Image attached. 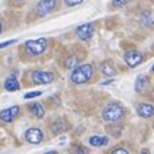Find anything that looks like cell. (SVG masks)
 <instances>
[{
    "mask_svg": "<svg viewBox=\"0 0 154 154\" xmlns=\"http://www.w3.org/2000/svg\"><path fill=\"white\" fill-rule=\"evenodd\" d=\"M0 33H2V23H0Z\"/></svg>",
    "mask_w": 154,
    "mask_h": 154,
    "instance_id": "cb8c5ba5",
    "label": "cell"
},
{
    "mask_svg": "<svg viewBox=\"0 0 154 154\" xmlns=\"http://www.w3.org/2000/svg\"><path fill=\"white\" fill-rule=\"evenodd\" d=\"M93 66L91 64H79V66H75L73 72L70 73V81L73 84H85L91 79L93 76Z\"/></svg>",
    "mask_w": 154,
    "mask_h": 154,
    "instance_id": "6da1fadb",
    "label": "cell"
},
{
    "mask_svg": "<svg viewBox=\"0 0 154 154\" xmlns=\"http://www.w3.org/2000/svg\"><path fill=\"white\" fill-rule=\"evenodd\" d=\"M20 111H21L20 106H11V108H6V109H3V111L0 112V120L5 121V123H11V121H14V120L18 117Z\"/></svg>",
    "mask_w": 154,
    "mask_h": 154,
    "instance_id": "9c48e42d",
    "label": "cell"
},
{
    "mask_svg": "<svg viewBox=\"0 0 154 154\" xmlns=\"http://www.w3.org/2000/svg\"><path fill=\"white\" fill-rule=\"evenodd\" d=\"M111 153H121V154H129V151L126 148H121V147H117V148H112Z\"/></svg>",
    "mask_w": 154,
    "mask_h": 154,
    "instance_id": "ffe728a7",
    "label": "cell"
},
{
    "mask_svg": "<svg viewBox=\"0 0 154 154\" xmlns=\"http://www.w3.org/2000/svg\"><path fill=\"white\" fill-rule=\"evenodd\" d=\"M138 114L142 118H151L154 115V108L151 103H139L138 105Z\"/></svg>",
    "mask_w": 154,
    "mask_h": 154,
    "instance_id": "30bf717a",
    "label": "cell"
},
{
    "mask_svg": "<svg viewBox=\"0 0 154 154\" xmlns=\"http://www.w3.org/2000/svg\"><path fill=\"white\" fill-rule=\"evenodd\" d=\"M127 3H129V0H112V6H115V8H121Z\"/></svg>",
    "mask_w": 154,
    "mask_h": 154,
    "instance_id": "ac0fdd59",
    "label": "cell"
},
{
    "mask_svg": "<svg viewBox=\"0 0 154 154\" xmlns=\"http://www.w3.org/2000/svg\"><path fill=\"white\" fill-rule=\"evenodd\" d=\"M32 79L35 84H50L55 79V75L54 72H50V70H36L33 72Z\"/></svg>",
    "mask_w": 154,
    "mask_h": 154,
    "instance_id": "277c9868",
    "label": "cell"
},
{
    "mask_svg": "<svg viewBox=\"0 0 154 154\" xmlns=\"http://www.w3.org/2000/svg\"><path fill=\"white\" fill-rule=\"evenodd\" d=\"M75 33H76V36H78L79 39H82V41H88V39L94 35V24H91V23L81 24V26L76 27Z\"/></svg>",
    "mask_w": 154,
    "mask_h": 154,
    "instance_id": "8992f818",
    "label": "cell"
},
{
    "mask_svg": "<svg viewBox=\"0 0 154 154\" xmlns=\"http://www.w3.org/2000/svg\"><path fill=\"white\" fill-rule=\"evenodd\" d=\"M142 60H144V55L139 51H136V50H130V51H127L124 54V61H126L130 67H135V66L141 64Z\"/></svg>",
    "mask_w": 154,
    "mask_h": 154,
    "instance_id": "52a82bcc",
    "label": "cell"
},
{
    "mask_svg": "<svg viewBox=\"0 0 154 154\" xmlns=\"http://www.w3.org/2000/svg\"><path fill=\"white\" fill-rule=\"evenodd\" d=\"M63 130H64V126H63L61 121H55V123L52 124V132H54V133H60V132H63Z\"/></svg>",
    "mask_w": 154,
    "mask_h": 154,
    "instance_id": "2e32d148",
    "label": "cell"
},
{
    "mask_svg": "<svg viewBox=\"0 0 154 154\" xmlns=\"http://www.w3.org/2000/svg\"><path fill=\"white\" fill-rule=\"evenodd\" d=\"M24 136H26V141H27L29 144H41L42 139H44V133H42V130L38 129V127H30V129L26 132Z\"/></svg>",
    "mask_w": 154,
    "mask_h": 154,
    "instance_id": "ba28073f",
    "label": "cell"
},
{
    "mask_svg": "<svg viewBox=\"0 0 154 154\" xmlns=\"http://www.w3.org/2000/svg\"><path fill=\"white\" fill-rule=\"evenodd\" d=\"M78 151H79V153H88V150L84 148V147H78Z\"/></svg>",
    "mask_w": 154,
    "mask_h": 154,
    "instance_id": "603a6c76",
    "label": "cell"
},
{
    "mask_svg": "<svg viewBox=\"0 0 154 154\" xmlns=\"http://www.w3.org/2000/svg\"><path fill=\"white\" fill-rule=\"evenodd\" d=\"M42 93L41 91H32V93H27L26 94V99H32V97H38V96H41Z\"/></svg>",
    "mask_w": 154,
    "mask_h": 154,
    "instance_id": "7402d4cb",
    "label": "cell"
},
{
    "mask_svg": "<svg viewBox=\"0 0 154 154\" xmlns=\"http://www.w3.org/2000/svg\"><path fill=\"white\" fill-rule=\"evenodd\" d=\"M17 41L15 39H11V41H6V42H3V44H0V50H3V48H6V47H9V45H14Z\"/></svg>",
    "mask_w": 154,
    "mask_h": 154,
    "instance_id": "44dd1931",
    "label": "cell"
},
{
    "mask_svg": "<svg viewBox=\"0 0 154 154\" xmlns=\"http://www.w3.org/2000/svg\"><path fill=\"white\" fill-rule=\"evenodd\" d=\"M58 0H39V3H38V14L39 15H48V14H51L54 12L57 8H58Z\"/></svg>",
    "mask_w": 154,
    "mask_h": 154,
    "instance_id": "5b68a950",
    "label": "cell"
},
{
    "mask_svg": "<svg viewBox=\"0 0 154 154\" xmlns=\"http://www.w3.org/2000/svg\"><path fill=\"white\" fill-rule=\"evenodd\" d=\"M147 87H148V76L147 75H139L136 78V84H135L136 91L138 93H142V91L147 90Z\"/></svg>",
    "mask_w": 154,
    "mask_h": 154,
    "instance_id": "4fadbf2b",
    "label": "cell"
},
{
    "mask_svg": "<svg viewBox=\"0 0 154 154\" xmlns=\"http://www.w3.org/2000/svg\"><path fill=\"white\" fill-rule=\"evenodd\" d=\"M47 45H48V42L44 38L36 39V41H27L26 42V48H27V51L30 52L32 55H39V54L45 52Z\"/></svg>",
    "mask_w": 154,
    "mask_h": 154,
    "instance_id": "3957f363",
    "label": "cell"
},
{
    "mask_svg": "<svg viewBox=\"0 0 154 154\" xmlns=\"http://www.w3.org/2000/svg\"><path fill=\"white\" fill-rule=\"evenodd\" d=\"M5 88H6L8 91H17V90H20V82H18L15 73L9 75V76L5 79Z\"/></svg>",
    "mask_w": 154,
    "mask_h": 154,
    "instance_id": "8fae6325",
    "label": "cell"
},
{
    "mask_svg": "<svg viewBox=\"0 0 154 154\" xmlns=\"http://www.w3.org/2000/svg\"><path fill=\"white\" fill-rule=\"evenodd\" d=\"M123 115H124V108L117 102H112V103H109V105H106L102 112V117L106 123H115Z\"/></svg>",
    "mask_w": 154,
    "mask_h": 154,
    "instance_id": "7a4b0ae2",
    "label": "cell"
},
{
    "mask_svg": "<svg viewBox=\"0 0 154 154\" xmlns=\"http://www.w3.org/2000/svg\"><path fill=\"white\" fill-rule=\"evenodd\" d=\"M76 61H78V58H76V57H69V58L64 61V66H66L67 69H70V67H75Z\"/></svg>",
    "mask_w": 154,
    "mask_h": 154,
    "instance_id": "e0dca14e",
    "label": "cell"
},
{
    "mask_svg": "<svg viewBox=\"0 0 154 154\" xmlns=\"http://www.w3.org/2000/svg\"><path fill=\"white\" fill-rule=\"evenodd\" d=\"M100 72L105 76H115V69L112 67V64L109 61H103L100 64Z\"/></svg>",
    "mask_w": 154,
    "mask_h": 154,
    "instance_id": "5bb4252c",
    "label": "cell"
},
{
    "mask_svg": "<svg viewBox=\"0 0 154 154\" xmlns=\"http://www.w3.org/2000/svg\"><path fill=\"white\" fill-rule=\"evenodd\" d=\"M109 142V139L106 136H91L90 138V145L93 147H103Z\"/></svg>",
    "mask_w": 154,
    "mask_h": 154,
    "instance_id": "9a60e30c",
    "label": "cell"
},
{
    "mask_svg": "<svg viewBox=\"0 0 154 154\" xmlns=\"http://www.w3.org/2000/svg\"><path fill=\"white\" fill-rule=\"evenodd\" d=\"M84 0H64V3L67 5V6H76V5H79V3H82Z\"/></svg>",
    "mask_w": 154,
    "mask_h": 154,
    "instance_id": "d6986e66",
    "label": "cell"
},
{
    "mask_svg": "<svg viewBox=\"0 0 154 154\" xmlns=\"http://www.w3.org/2000/svg\"><path fill=\"white\" fill-rule=\"evenodd\" d=\"M29 111H30V114L33 115V117H36V118H42L44 115H45V109H44V106L41 105V103H30L29 105Z\"/></svg>",
    "mask_w": 154,
    "mask_h": 154,
    "instance_id": "7c38bea8",
    "label": "cell"
}]
</instances>
